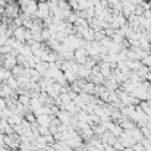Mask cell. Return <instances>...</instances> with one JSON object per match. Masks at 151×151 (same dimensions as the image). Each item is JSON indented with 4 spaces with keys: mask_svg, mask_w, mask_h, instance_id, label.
I'll return each instance as SVG.
<instances>
[{
    "mask_svg": "<svg viewBox=\"0 0 151 151\" xmlns=\"http://www.w3.org/2000/svg\"><path fill=\"white\" fill-rule=\"evenodd\" d=\"M21 7H19V3L18 1H9L4 7V16L10 18V19H15L21 15Z\"/></svg>",
    "mask_w": 151,
    "mask_h": 151,
    "instance_id": "1",
    "label": "cell"
},
{
    "mask_svg": "<svg viewBox=\"0 0 151 151\" xmlns=\"http://www.w3.org/2000/svg\"><path fill=\"white\" fill-rule=\"evenodd\" d=\"M18 65V60H16V54L12 51L10 54H7V56H4V60H3V68H6V69H9V70H12L15 66Z\"/></svg>",
    "mask_w": 151,
    "mask_h": 151,
    "instance_id": "2",
    "label": "cell"
},
{
    "mask_svg": "<svg viewBox=\"0 0 151 151\" xmlns=\"http://www.w3.org/2000/svg\"><path fill=\"white\" fill-rule=\"evenodd\" d=\"M73 53H75V62H78L79 65H84L85 60H87V57L90 56L88 51L85 50V47H79L78 50H75Z\"/></svg>",
    "mask_w": 151,
    "mask_h": 151,
    "instance_id": "3",
    "label": "cell"
},
{
    "mask_svg": "<svg viewBox=\"0 0 151 151\" xmlns=\"http://www.w3.org/2000/svg\"><path fill=\"white\" fill-rule=\"evenodd\" d=\"M53 119H54V117L50 116V114H41V116L37 117V123H38L40 126H46V128H49Z\"/></svg>",
    "mask_w": 151,
    "mask_h": 151,
    "instance_id": "4",
    "label": "cell"
},
{
    "mask_svg": "<svg viewBox=\"0 0 151 151\" xmlns=\"http://www.w3.org/2000/svg\"><path fill=\"white\" fill-rule=\"evenodd\" d=\"M25 34H27V29H25L24 27H19V28H16V29H15L13 38H15V40H18L19 43H27V41H25Z\"/></svg>",
    "mask_w": 151,
    "mask_h": 151,
    "instance_id": "5",
    "label": "cell"
},
{
    "mask_svg": "<svg viewBox=\"0 0 151 151\" xmlns=\"http://www.w3.org/2000/svg\"><path fill=\"white\" fill-rule=\"evenodd\" d=\"M12 76V70H9V69H6V68H0V84H4L9 78Z\"/></svg>",
    "mask_w": 151,
    "mask_h": 151,
    "instance_id": "6",
    "label": "cell"
},
{
    "mask_svg": "<svg viewBox=\"0 0 151 151\" xmlns=\"http://www.w3.org/2000/svg\"><path fill=\"white\" fill-rule=\"evenodd\" d=\"M57 119H59L60 122H63V123H68V122L70 120V113H68L66 110H62V111L57 113Z\"/></svg>",
    "mask_w": 151,
    "mask_h": 151,
    "instance_id": "7",
    "label": "cell"
},
{
    "mask_svg": "<svg viewBox=\"0 0 151 151\" xmlns=\"http://www.w3.org/2000/svg\"><path fill=\"white\" fill-rule=\"evenodd\" d=\"M4 84H6V85H9V87H10L12 90H15V91L19 88V82H18V79H16L13 75H12V76H10V78H9V79H7Z\"/></svg>",
    "mask_w": 151,
    "mask_h": 151,
    "instance_id": "8",
    "label": "cell"
},
{
    "mask_svg": "<svg viewBox=\"0 0 151 151\" xmlns=\"http://www.w3.org/2000/svg\"><path fill=\"white\" fill-rule=\"evenodd\" d=\"M65 109H66V111H68V113H76V111H78V107H76L73 103L66 104V106H65Z\"/></svg>",
    "mask_w": 151,
    "mask_h": 151,
    "instance_id": "9",
    "label": "cell"
},
{
    "mask_svg": "<svg viewBox=\"0 0 151 151\" xmlns=\"http://www.w3.org/2000/svg\"><path fill=\"white\" fill-rule=\"evenodd\" d=\"M103 141H104V142H114V138H113V135H111V134L106 132V134L103 135Z\"/></svg>",
    "mask_w": 151,
    "mask_h": 151,
    "instance_id": "10",
    "label": "cell"
},
{
    "mask_svg": "<svg viewBox=\"0 0 151 151\" xmlns=\"http://www.w3.org/2000/svg\"><path fill=\"white\" fill-rule=\"evenodd\" d=\"M4 137H6V135L0 132V147H4Z\"/></svg>",
    "mask_w": 151,
    "mask_h": 151,
    "instance_id": "11",
    "label": "cell"
},
{
    "mask_svg": "<svg viewBox=\"0 0 151 151\" xmlns=\"http://www.w3.org/2000/svg\"><path fill=\"white\" fill-rule=\"evenodd\" d=\"M134 151H144V145H134Z\"/></svg>",
    "mask_w": 151,
    "mask_h": 151,
    "instance_id": "12",
    "label": "cell"
},
{
    "mask_svg": "<svg viewBox=\"0 0 151 151\" xmlns=\"http://www.w3.org/2000/svg\"><path fill=\"white\" fill-rule=\"evenodd\" d=\"M142 1H148V3H150V1H151V0H142Z\"/></svg>",
    "mask_w": 151,
    "mask_h": 151,
    "instance_id": "13",
    "label": "cell"
},
{
    "mask_svg": "<svg viewBox=\"0 0 151 151\" xmlns=\"http://www.w3.org/2000/svg\"><path fill=\"white\" fill-rule=\"evenodd\" d=\"M4 151H10V150H7V148H4Z\"/></svg>",
    "mask_w": 151,
    "mask_h": 151,
    "instance_id": "14",
    "label": "cell"
}]
</instances>
